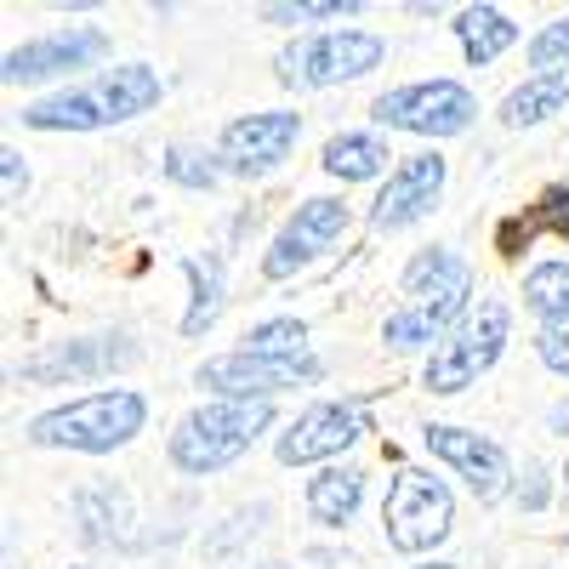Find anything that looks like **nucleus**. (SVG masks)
<instances>
[{"instance_id": "1", "label": "nucleus", "mask_w": 569, "mask_h": 569, "mask_svg": "<svg viewBox=\"0 0 569 569\" xmlns=\"http://www.w3.org/2000/svg\"><path fill=\"white\" fill-rule=\"evenodd\" d=\"M405 308H393L382 319V342L410 353V348H439L450 330L461 325V313L472 308V268L456 251H416L405 262Z\"/></svg>"}, {"instance_id": "2", "label": "nucleus", "mask_w": 569, "mask_h": 569, "mask_svg": "<svg viewBox=\"0 0 569 569\" xmlns=\"http://www.w3.org/2000/svg\"><path fill=\"white\" fill-rule=\"evenodd\" d=\"M166 98V80L149 63H120L109 74H98L91 86L58 91L23 109L29 131H103V126H126L137 114H149Z\"/></svg>"}, {"instance_id": "3", "label": "nucleus", "mask_w": 569, "mask_h": 569, "mask_svg": "<svg viewBox=\"0 0 569 569\" xmlns=\"http://www.w3.org/2000/svg\"><path fill=\"white\" fill-rule=\"evenodd\" d=\"M149 421V399L137 388H103V393H86L69 399L58 410H46L23 427V439L34 450H80V456H109L120 445H131Z\"/></svg>"}, {"instance_id": "4", "label": "nucleus", "mask_w": 569, "mask_h": 569, "mask_svg": "<svg viewBox=\"0 0 569 569\" xmlns=\"http://www.w3.org/2000/svg\"><path fill=\"white\" fill-rule=\"evenodd\" d=\"M273 427V405H240V399H211L200 410H188L171 439H166V456L177 472H194V479H206V472H222L240 461L262 433Z\"/></svg>"}, {"instance_id": "5", "label": "nucleus", "mask_w": 569, "mask_h": 569, "mask_svg": "<svg viewBox=\"0 0 569 569\" xmlns=\"http://www.w3.org/2000/svg\"><path fill=\"white\" fill-rule=\"evenodd\" d=\"M507 342H512V308L501 297H479L461 313V325L450 330V337L427 353V365H421L427 393H467L479 376L496 370Z\"/></svg>"}, {"instance_id": "6", "label": "nucleus", "mask_w": 569, "mask_h": 569, "mask_svg": "<svg viewBox=\"0 0 569 569\" xmlns=\"http://www.w3.org/2000/svg\"><path fill=\"white\" fill-rule=\"evenodd\" d=\"M382 58H388L382 34H370V29H325V34L291 40L273 58V69H279L284 86L325 91V86H348V80H359L370 69H382Z\"/></svg>"}, {"instance_id": "7", "label": "nucleus", "mask_w": 569, "mask_h": 569, "mask_svg": "<svg viewBox=\"0 0 569 569\" xmlns=\"http://www.w3.org/2000/svg\"><path fill=\"white\" fill-rule=\"evenodd\" d=\"M456 525V496L445 479L421 467H399L393 472V490L382 501V530L393 552H433Z\"/></svg>"}, {"instance_id": "8", "label": "nucleus", "mask_w": 569, "mask_h": 569, "mask_svg": "<svg viewBox=\"0 0 569 569\" xmlns=\"http://www.w3.org/2000/svg\"><path fill=\"white\" fill-rule=\"evenodd\" d=\"M370 120L410 137H461L479 120V98L461 80H410L370 103Z\"/></svg>"}, {"instance_id": "9", "label": "nucleus", "mask_w": 569, "mask_h": 569, "mask_svg": "<svg viewBox=\"0 0 569 569\" xmlns=\"http://www.w3.org/2000/svg\"><path fill=\"white\" fill-rule=\"evenodd\" d=\"M325 365L313 353L302 359H262V353H246V348H233V353H217L194 370V388L217 393V399H240V405H273V393L284 388H308L319 382Z\"/></svg>"}, {"instance_id": "10", "label": "nucleus", "mask_w": 569, "mask_h": 569, "mask_svg": "<svg viewBox=\"0 0 569 569\" xmlns=\"http://www.w3.org/2000/svg\"><path fill=\"white\" fill-rule=\"evenodd\" d=\"M370 433V416L365 405L353 399H325V405H308L284 433L273 439V456L284 467H308V461H337L342 450H353L359 439Z\"/></svg>"}, {"instance_id": "11", "label": "nucleus", "mask_w": 569, "mask_h": 569, "mask_svg": "<svg viewBox=\"0 0 569 569\" xmlns=\"http://www.w3.org/2000/svg\"><path fill=\"white\" fill-rule=\"evenodd\" d=\"M297 137H302V114H291V109L240 114L217 137V166L233 171V177H268L279 160H291Z\"/></svg>"}, {"instance_id": "12", "label": "nucleus", "mask_w": 569, "mask_h": 569, "mask_svg": "<svg viewBox=\"0 0 569 569\" xmlns=\"http://www.w3.org/2000/svg\"><path fill=\"white\" fill-rule=\"evenodd\" d=\"M348 233V206L337 194H319V200H302L297 217L273 233V246L262 251V279H291L302 273L308 262H319L330 246Z\"/></svg>"}, {"instance_id": "13", "label": "nucleus", "mask_w": 569, "mask_h": 569, "mask_svg": "<svg viewBox=\"0 0 569 569\" xmlns=\"http://www.w3.org/2000/svg\"><path fill=\"white\" fill-rule=\"evenodd\" d=\"M98 58H109V34L91 29V23H69L58 34H40V40H23L7 52V86H40V80H58L69 69H91Z\"/></svg>"}, {"instance_id": "14", "label": "nucleus", "mask_w": 569, "mask_h": 569, "mask_svg": "<svg viewBox=\"0 0 569 569\" xmlns=\"http://www.w3.org/2000/svg\"><path fill=\"white\" fill-rule=\"evenodd\" d=\"M421 445L433 450L450 472H461L479 501H501V496H507L512 461H507V450H501L496 439L472 433V427H456V421H427V427H421Z\"/></svg>"}, {"instance_id": "15", "label": "nucleus", "mask_w": 569, "mask_h": 569, "mask_svg": "<svg viewBox=\"0 0 569 569\" xmlns=\"http://www.w3.org/2000/svg\"><path fill=\"white\" fill-rule=\"evenodd\" d=\"M445 177H450V166H445V154H439V149L405 154V160L393 166V177L382 182V194H376V206H370V228L393 233V228L421 222L427 211L439 206V194H445Z\"/></svg>"}, {"instance_id": "16", "label": "nucleus", "mask_w": 569, "mask_h": 569, "mask_svg": "<svg viewBox=\"0 0 569 569\" xmlns=\"http://www.w3.org/2000/svg\"><path fill=\"white\" fill-rule=\"evenodd\" d=\"M114 342H126V337H86V342H69L63 353L29 359L18 376H23V382H63V376H69V382H80V376H98V370L131 359V348H114Z\"/></svg>"}, {"instance_id": "17", "label": "nucleus", "mask_w": 569, "mask_h": 569, "mask_svg": "<svg viewBox=\"0 0 569 569\" xmlns=\"http://www.w3.org/2000/svg\"><path fill=\"white\" fill-rule=\"evenodd\" d=\"M450 29H456V40H461V58H467L472 69L496 63L501 52H512V46H518V23H512L501 7H461Z\"/></svg>"}, {"instance_id": "18", "label": "nucleus", "mask_w": 569, "mask_h": 569, "mask_svg": "<svg viewBox=\"0 0 569 569\" xmlns=\"http://www.w3.org/2000/svg\"><path fill=\"white\" fill-rule=\"evenodd\" d=\"M536 233H558V240H569V188H541V200L525 211V217H507L496 228V251L501 257H518V251H530Z\"/></svg>"}, {"instance_id": "19", "label": "nucleus", "mask_w": 569, "mask_h": 569, "mask_svg": "<svg viewBox=\"0 0 569 569\" xmlns=\"http://www.w3.org/2000/svg\"><path fill=\"white\" fill-rule=\"evenodd\" d=\"M388 142L376 137V131H337L325 142V154H319V166L330 171V177H342V182H376L388 171ZM393 177V171H388Z\"/></svg>"}, {"instance_id": "20", "label": "nucleus", "mask_w": 569, "mask_h": 569, "mask_svg": "<svg viewBox=\"0 0 569 569\" xmlns=\"http://www.w3.org/2000/svg\"><path fill=\"white\" fill-rule=\"evenodd\" d=\"M569 103V69H552V74H530L525 86H512L501 98V126L507 131H525V126H541L552 120L558 109Z\"/></svg>"}, {"instance_id": "21", "label": "nucleus", "mask_w": 569, "mask_h": 569, "mask_svg": "<svg viewBox=\"0 0 569 569\" xmlns=\"http://www.w3.org/2000/svg\"><path fill=\"white\" fill-rule=\"evenodd\" d=\"M365 501V467H325L308 479V512H313V525H330V530H342L348 518L359 512Z\"/></svg>"}, {"instance_id": "22", "label": "nucleus", "mask_w": 569, "mask_h": 569, "mask_svg": "<svg viewBox=\"0 0 569 569\" xmlns=\"http://www.w3.org/2000/svg\"><path fill=\"white\" fill-rule=\"evenodd\" d=\"M182 279H188V313H182V337H206L222 313L228 297V273L222 257H182Z\"/></svg>"}, {"instance_id": "23", "label": "nucleus", "mask_w": 569, "mask_h": 569, "mask_svg": "<svg viewBox=\"0 0 569 569\" xmlns=\"http://www.w3.org/2000/svg\"><path fill=\"white\" fill-rule=\"evenodd\" d=\"M74 518H80V536L98 547V541H120L131 525V496L120 485H80L74 490Z\"/></svg>"}, {"instance_id": "24", "label": "nucleus", "mask_w": 569, "mask_h": 569, "mask_svg": "<svg viewBox=\"0 0 569 569\" xmlns=\"http://www.w3.org/2000/svg\"><path fill=\"white\" fill-rule=\"evenodd\" d=\"M525 308H530L541 325H552V319L569 313V262H563V257L536 262V268L525 273Z\"/></svg>"}, {"instance_id": "25", "label": "nucleus", "mask_w": 569, "mask_h": 569, "mask_svg": "<svg viewBox=\"0 0 569 569\" xmlns=\"http://www.w3.org/2000/svg\"><path fill=\"white\" fill-rule=\"evenodd\" d=\"M246 353L262 359H302L308 353V325L302 319H262L246 330Z\"/></svg>"}, {"instance_id": "26", "label": "nucleus", "mask_w": 569, "mask_h": 569, "mask_svg": "<svg viewBox=\"0 0 569 569\" xmlns=\"http://www.w3.org/2000/svg\"><path fill=\"white\" fill-rule=\"evenodd\" d=\"M268 23H313V18H359V0H273L262 7Z\"/></svg>"}, {"instance_id": "27", "label": "nucleus", "mask_w": 569, "mask_h": 569, "mask_svg": "<svg viewBox=\"0 0 569 569\" xmlns=\"http://www.w3.org/2000/svg\"><path fill=\"white\" fill-rule=\"evenodd\" d=\"M166 177H171L177 188H194V194H206V188H217L222 166H217V154H194V149H171V154H166Z\"/></svg>"}, {"instance_id": "28", "label": "nucleus", "mask_w": 569, "mask_h": 569, "mask_svg": "<svg viewBox=\"0 0 569 569\" xmlns=\"http://www.w3.org/2000/svg\"><path fill=\"white\" fill-rule=\"evenodd\" d=\"M530 69H541V74H552V69H569V18H552L536 40H530Z\"/></svg>"}, {"instance_id": "29", "label": "nucleus", "mask_w": 569, "mask_h": 569, "mask_svg": "<svg viewBox=\"0 0 569 569\" xmlns=\"http://www.w3.org/2000/svg\"><path fill=\"white\" fill-rule=\"evenodd\" d=\"M536 353H541V365L552 376H569V313L536 330Z\"/></svg>"}, {"instance_id": "30", "label": "nucleus", "mask_w": 569, "mask_h": 569, "mask_svg": "<svg viewBox=\"0 0 569 569\" xmlns=\"http://www.w3.org/2000/svg\"><path fill=\"white\" fill-rule=\"evenodd\" d=\"M0 194H7V206H23V194H29V166H23V154L18 149H0Z\"/></svg>"}, {"instance_id": "31", "label": "nucleus", "mask_w": 569, "mask_h": 569, "mask_svg": "<svg viewBox=\"0 0 569 569\" xmlns=\"http://www.w3.org/2000/svg\"><path fill=\"white\" fill-rule=\"evenodd\" d=\"M547 427H552V433H563V439H569V399H563V405H552Z\"/></svg>"}, {"instance_id": "32", "label": "nucleus", "mask_w": 569, "mask_h": 569, "mask_svg": "<svg viewBox=\"0 0 569 569\" xmlns=\"http://www.w3.org/2000/svg\"><path fill=\"white\" fill-rule=\"evenodd\" d=\"M416 569H456V563H439V558H433V563H416Z\"/></svg>"}, {"instance_id": "33", "label": "nucleus", "mask_w": 569, "mask_h": 569, "mask_svg": "<svg viewBox=\"0 0 569 569\" xmlns=\"http://www.w3.org/2000/svg\"><path fill=\"white\" fill-rule=\"evenodd\" d=\"M563 479H569V472H563Z\"/></svg>"}]
</instances>
